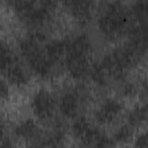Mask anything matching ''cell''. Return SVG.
Listing matches in <instances>:
<instances>
[{
  "mask_svg": "<svg viewBox=\"0 0 148 148\" xmlns=\"http://www.w3.org/2000/svg\"><path fill=\"white\" fill-rule=\"evenodd\" d=\"M92 50V43L87 32H77L65 38L64 65L71 76L75 80L88 77L90 68L89 56Z\"/></svg>",
  "mask_w": 148,
  "mask_h": 148,
  "instance_id": "cell-1",
  "label": "cell"
},
{
  "mask_svg": "<svg viewBox=\"0 0 148 148\" xmlns=\"http://www.w3.org/2000/svg\"><path fill=\"white\" fill-rule=\"evenodd\" d=\"M143 56L145 53L138 50L130 42H126L125 44L105 53L99 60V64L104 68L109 79L120 83L126 80L127 72L135 67Z\"/></svg>",
  "mask_w": 148,
  "mask_h": 148,
  "instance_id": "cell-2",
  "label": "cell"
},
{
  "mask_svg": "<svg viewBox=\"0 0 148 148\" xmlns=\"http://www.w3.org/2000/svg\"><path fill=\"white\" fill-rule=\"evenodd\" d=\"M132 23L133 20L130 15L128 7L120 1L104 3L97 17L98 30L110 40L126 36Z\"/></svg>",
  "mask_w": 148,
  "mask_h": 148,
  "instance_id": "cell-3",
  "label": "cell"
},
{
  "mask_svg": "<svg viewBox=\"0 0 148 148\" xmlns=\"http://www.w3.org/2000/svg\"><path fill=\"white\" fill-rule=\"evenodd\" d=\"M42 42L27 35L18 42V50L22 58L25 60L29 69L40 79H50L54 75L57 65H54L45 54Z\"/></svg>",
  "mask_w": 148,
  "mask_h": 148,
  "instance_id": "cell-4",
  "label": "cell"
},
{
  "mask_svg": "<svg viewBox=\"0 0 148 148\" xmlns=\"http://www.w3.org/2000/svg\"><path fill=\"white\" fill-rule=\"evenodd\" d=\"M20 20L30 28L43 29L52 18L53 12L57 7L52 1H12L9 2Z\"/></svg>",
  "mask_w": 148,
  "mask_h": 148,
  "instance_id": "cell-5",
  "label": "cell"
},
{
  "mask_svg": "<svg viewBox=\"0 0 148 148\" xmlns=\"http://www.w3.org/2000/svg\"><path fill=\"white\" fill-rule=\"evenodd\" d=\"M90 92L83 84H76L65 91L57 99V106L60 113L68 119H75L80 116V112L89 103Z\"/></svg>",
  "mask_w": 148,
  "mask_h": 148,
  "instance_id": "cell-6",
  "label": "cell"
},
{
  "mask_svg": "<svg viewBox=\"0 0 148 148\" xmlns=\"http://www.w3.org/2000/svg\"><path fill=\"white\" fill-rule=\"evenodd\" d=\"M57 97L50 90L42 88L31 97V109L34 114L42 121H52L57 109Z\"/></svg>",
  "mask_w": 148,
  "mask_h": 148,
  "instance_id": "cell-7",
  "label": "cell"
},
{
  "mask_svg": "<svg viewBox=\"0 0 148 148\" xmlns=\"http://www.w3.org/2000/svg\"><path fill=\"white\" fill-rule=\"evenodd\" d=\"M71 132L73 136L80 142L82 148H91L101 130L97 126L92 125L84 116H79L73 119Z\"/></svg>",
  "mask_w": 148,
  "mask_h": 148,
  "instance_id": "cell-8",
  "label": "cell"
},
{
  "mask_svg": "<svg viewBox=\"0 0 148 148\" xmlns=\"http://www.w3.org/2000/svg\"><path fill=\"white\" fill-rule=\"evenodd\" d=\"M123 111V104L113 98L108 97L103 99L99 106L94 111V118L98 124L106 125L113 123Z\"/></svg>",
  "mask_w": 148,
  "mask_h": 148,
  "instance_id": "cell-9",
  "label": "cell"
},
{
  "mask_svg": "<svg viewBox=\"0 0 148 148\" xmlns=\"http://www.w3.org/2000/svg\"><path fill=\"white\" fill-rule=\"evenodd\" d=\"M64 7L79 23L86 24L91 20L95 3L86 0H69L65 1Z\"/></svg>",
  "mask_w": 148,
  "mask_h": 148,
  "instance_id": "cell-10",
  "label": "cell"
},
{
  "mask_svg": "<svg viewBox=\"0 0 148 148\" xmlns=\"http://www.w3.org/2000/svg\"><path fill=\"white\" fill-rule=\"evenodd\" d=\"M14 133L16 136L28 140V141H34L37 138L42 135V131L38 127L37 123L32 119H24L20 121L15 127H14Z\"/></svg>",
  "mask_w": 148,
  "mask_h": 148,
  "instance_id": "cell-11",
  "label": "cell"
},
{
  "mask_svg": "<svg viewBox=\"0 0 148 148\" xmlns=\"http://www.w3.org/2000/svg\"><path fill=\"white\" fill-rule=\"evenodd\" d=\"M44 51L46 57L54 65H58V62L61 61L65 56V38L64 39L54 38L46 42L44 46Z\"/></svg>",
  "mask_w": 148,
  "mask_h": 148,
  "instance_id": "cell-12",
  "label": "cell"
},
{
  "mask_svg": "<svg viewBox=\"0 0 148 148\" xmlns=\"http://www.w3.org/2000/svg\"><path fill=\"white\" fill-rule=\"evenodd\" d=\"M5 76L8 79V81L15 86H24L28 83L29 81V75L28 72L25 71V68L23 67V65L21 64V61H16L6 73Z\"/></svg>",
  "mask_w": 148,
  "mask_h": 148,
  "instance_id": "cell-13",
  "label": "cell"
},
{
  "mask_svg": "<svg viewBox=\"0 0 148 148\" xmlns=\"http://www.w3.org/2000/svg\"><path fill=\"white\" fill-rule=\"evenodd\" d=\"M16 61H18V58L16 57L15 52L6 42L0 39V73L5 75V73Z\"/></svg>",
  "mask_w": 148,
  "mask_h": 148,
  "instance_id": "cell-14",
  "label": "cell"
},
{
  "mask_svg": "<svg viewBox=\"0 0 148 148\" xmlns=\"http://www.w3.org/2000/svg\"><path fill=\"white\" fill-rule=\"evenodd\" d=\"M130 15L135 23L148 24V2L146 0L134 1L128 6Z\"/></svg>",
  "mask_w": 148,
  "mask_h": 148,
  "instance_id": "cell-15",
  "label": "cell"
},
{
  "mask_svg": "<svg viewBox=\"0 0 148 148\" xmlns=\"http://www.w3.org/2000/svg\"><path fill=\"white\" fill-rule=\"evenodd\" d=\"M127 125L131 127H138L147 120V106L146 104L136 105L127 113Z\"/></svg>",
  "mask_w": 148,
  "mask_h": 148,
  "instance_id": "cell-16",
  "label": "cell"
},
{
  "mask_svg": "<svg viewBox=\"0 0 148 148\" xmlns=\"http://www.w3.org/2000/svg\"><path fill=\"white\" fill-rule=\"evenodd\" d=\"M88 77H90L94 83H96L97 86H101V87L106 86L108 84V81H109V77H108L104 68L99 64V61L91 62L90 68H89Z\"/></svg>",
  "mask_w": 148,
  "mask_h": 148,
  "instance_id": "cell-17",
  "label": "cell"
},
{
  "mask_svg": "<svg viewBox=\"0 0 148 148\" xmlns=\"http://www.w3.org/2000/svg\"><path fill=\"white\" fill-rule=\"evenodd\" d=\"M132 135H133V127H131L127 124H124L114 131L112 139L114 140L116 143H118V142L124 143V142H127L132 138Z\"/></svg>",
  "mask_w": 148,
  "mask_h": 148,
  "instance_id": "cell-18",
  "label": "cell"
},
{
  "mask_svg": "<svg viewBox=\"0 0 148 148\" xmlns=\"http://www.w3.org/2000/svg\"><path fill=\"white\" fill-rule=\"evenodd\" d=\"M121 83V92L124 94V95H126V96H132V95H134L135 94V91H136V87H135V84L134 83H132V82H128V81H123V82H120Z\"/></svg>",
  "mask_w": 148,
  "mask_h": 148,
  "instance_id": "cell-19",
  "label": "cell"
},
{
  "mask_svg": "<svg viewBox=\"0 0 148 148\" xmlns=\"http://www.w3.org/2000/svg\"><path fill=\"white\" fill-rule=\"evenodd\" d=\"M9 96V87L7 82L0 77V99H6Z\"/></svg>",
  "mask_w": 148,
  "mask_h": 148,
  "instance_id": "cell-20",
  "label": "cell"
},
{
  "mask_svg": "<svg viewBox=\"0 0 148 148\" xmlns=\"http://www.w3.org/2000/svg\"><path fill=\"white\" fill-rule=\"evenodd\" d=\"M135 148H147V135L145 132L135 138Z\"/></svg>",
  "mask_w": 148,
  "mask_h": 148,
  "instance_id": "cell-21",
  "label": "cell"
},
{
  "mask_svg": "<svg viewBox=\"0 0 148 148\" xmlns=\"http://www.w3.org/2000/svg\"><path fill=\"white\" fill-rule=\"evenodd\" d=\"M0 148H15V146L10 138L3 135L2 138H0Z\"/></svg>",
  "mask_w": 148,
  "mask_h": 148,
  "instance_id": "cell-22",
  "label": "cell"
},
{
  "mask_svg": "<svg viewBox=\"0 0 148 148\" xmlns=\"http://www.w3.org/2000/svg\"><path fill=\"white\" fill-rule=\"evenodd\" d=\"M3 133H5V124H3V120L0 117V138L3 136Z\"/></svg>",
  "mask_w": 148,
  "mask_h": 148,
  "instance_id": "cell-23",
  "label": "cell"
},
{
  "mask_svg": "<svg viewBox=\"0 0 148 148\" xmlns=\"http://www.w3.org/2000/svg\"><path fill=\"white\" fill-rule=\"evenodd\" d=\"M25 148H31V147H25Z\"/></svg>",
  "mask_w": 148,
  "mask_h": 148,
  "instance_id": "cell-24",
  "label": "cell"
},
{
  "mask_svg": "<svg viewBox=\"0 0 148 148\" xmlns=\"http://www.w3.org/2000/svg\"><path fill=\"white\" fill-rule=\"evenodd\" d=\"M134 148H135V147H134Z\"/></svg>",
  "mask_w": 148,
  "mask_h": 148,
  "instance_id": "cell-25",
  "label": "cell"
}]
</instances>
